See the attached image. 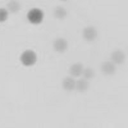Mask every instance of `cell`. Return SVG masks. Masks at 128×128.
<instances>
[{
  "label": "cell",
  "mask_w": 128,
  "mask_h": 128,
  "mask_svg": "<svg viewBox=\"0 0 128 128\" xmlns=\"http://www.w3.org/2000/svg\"><path fill=\"white\" fill-rule=\"evenodd\" d=\"M84 40L87 42H93L97 38L98 35V32L97 29L94 26H89L84 28L82 33Z\"/></svg>",
  "instance_id": "3"
},
{
  "label": "cell",
  "mask_w": 128,
  "mask_h": 128,
  "mask_svg": "<svg viewBox=\"0 0 128 128\" xmlns=\"http://www.w3.org/2000/svg\"><path fill=\"white\" fill-rule=\"evenodd\" d=\"M27 19L30 23L33 24H39L44 19V13L38 8H33L27 13Z\"/></svg>",
  "instance_id": "2"
},
{
  "label": "cell",
  "mask_w": 128,
  "mask_h": 128,
  "mask_svg": "<svg viewBox=\"0 0 128 128\" xmlns=\"http://www.w3.org/2000/svg\"><path fill=\"white\" fill-rule=\"evenodd\" d=\"M68 42L64 38H57L53 42V49L59 53L64 52L68 48Z\"/></svg>",
  "instance_id": "5"
},
{
  "label": "cell",
  "mask_w": 128,
  "mask_h": 128,
  "mask_svg": "<svg viewBox=\"0 0 128 128\" xmlns=\"http://www.w3.org/2000/svg\"><path fill=\"white\" fill-rule=\"evenodd\" d=\"M84 68L83 65L82 63H75L73 64L69 68V73L70 76L73 78L80 77L82 76Z\"/></svg>",
  "instance_id": "7"
},
{
  "label": "cell",
  "mask_w": 128,
  "mask_h": 128,
  "mask_svg": "<svg viewBox=\"0 0 128 128\" xmlns=\"http://www.w3.org/2000/svg\"><path fill=\"white\" fill-rule=\"evenodd\" d=\"M110 58L112 62H113L115 65H121L125 62L126 54L121 50H116L112 52Z\"/></svg>",
  "instance_id": "6"
},
{
  "label": "cell",
  "mask_w": 128,
  "mask_h": 128,
  "mask_svg": "<svg viewBox=\"0 0 128 128\" xmlns=\"http://www.w3.org/2000/svg\"><path fill=\"white\" fill-rule=\"evenodd\" d=\"M90 87V83L88 80L85 78H81L76 81V89L78 92L83 93L86 92Z\"/></svg>",
  "instance_id": "9"
},
{
  "label": "cell",
  "mask_w": 128,
  "mask_h": 128,
  "mask_svg": "<svg viewBox=\"0 0 128 128\" xmlns=\"http://www.w3.org/2000/svg\"><path fill=\"white\" fill-rule=\"evenodd\" d=\"M53 14L56 19L62 20V19H66V18L67 17V12L66 8H64L61 6H58L54 9Z\"/></svg>",
  "instance_id": "10"
},
{
  "label": "cell",
  "mask_w": 128,
  "mask_h": 128,
  "mask_svg": "<svg viewBox=\"0 0 128 128\" xmlns=\"http://www.w3.org/2000/svg\"><path fill=\"white\" fill-rule=\"evenodd\" d=\"M8 10L12 13H17L20 9V4L17 0H11L7 4Z\"/></svg>",
  "instance_id": "11"
},
{
  "label": "cell",
  "mask_w": 128,
  "mask_h": 128,
  "mask_svg": "<svg viewBox=\"0 0 128 128\" xmlns=\"http://www.w3.org/2000/svg\"><path fill=\"white\" fill-rule=\"evenodd\" d=\"M8 18V11L3 8H0V22L6 21Z\"/></svg>",
  "instance_id": "13"
},
{
  "label": "cell",
  "mask_w": 128,
  "mask_h": 128,
  "mask_svg": "<svg viewBox=\"0 0 128 128\" xmlns=\"http://www.w3.org/2000/svg\"><path fill=\"white\" fill-rule=\"evenodd\" d=\"M60 1H62V2H66L67 0H60Z\"/></svg>",
  "instance_id": "14"
},
{
  "label": "cell",
  "mask_w": 128,
  "mask_h": 128,
  "mask_svg": "<svg viewBox=\"0 0 128 128\" xmlns=\"http://www.w3.org/2000/svg\"><path fill=\"white\" fill-rule=\"evenodd\" d=\"M20 61L24 66L31 67L34 66L37 62V55L36 52L33 50H25L20 54Z\"/></svg>",
  "instance_id": "1"
},
{
  "label": "cell",
  "mask_w": 128,
  "mask_h": 128,
  "mask_svg": "<svg viewBox=\"0 0 128 128\" xmlns=\"http://www.w3.org/2000/svg\"><path fill=\"white\" fill-rule=\"evenodd\" d=\"M62 88L67 92H71L75 90L76 88V81L74 80L73 77H66L63 80L62 82Z\"/></svg>",
  "instance_id": "8"
},
{
  "label": "cell",
  "mask_w": 128,
  "mask_h": 128,
  "mask_svg": "<svg viewBox=\"0 0 128 128\" xmlns=\"http://www.w3.org/2000/svg\"><path fill=\"white\" fill-rule=\"evenodd\" d=\"M95 75H96V73H95V71L94 70V69L92 68H90V67L84 68L83 74H82V76H83V78L88 80L94 78Z\"/></svg>",
  "instance_id": "12"
},
{
  "label": "cell",
  "mask_w": 128,
  "mask_h": 128,
  "mask_svg": "<svg viewBox=\"0 0 128 128\" xmlns=\"http://www.w3.org/2000/svg\"><path fill=\"white\" fill-rule=\"evenodd\" d=\"M100 70L105 76H113L116 73V65L112 61L104 62L100 65Z\"/></svg>",
  "instance_id": "4"
}]
</instances>
